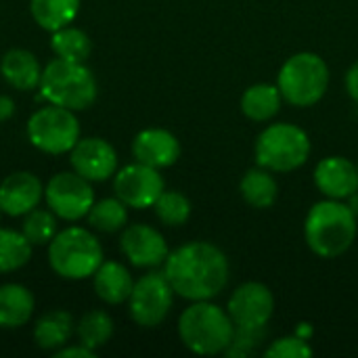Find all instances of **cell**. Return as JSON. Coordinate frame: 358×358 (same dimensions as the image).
I'll return each mask as SVG.
<instances>
[{"mask_svg":"<svg viewBox=\"0 0 358 358\" xmlns=\"http://www.w3.org/2000/svg\"><path fill=\"white\" fill-rule=\"evenodd\" d=\"M348 206H350V210H352V212L358 216V191L348 197Z\"/></svg>","mask_w":358,"mask_h":358,"instance_id":"36","label":"cell"},{"mask_svg":"<svg viewBox=\"0 0 358 358\" xmlns=\"http://www.w3.org/2000/svg\"><path fill=\"white\" fill-rule=\"evenodd\" d=\"M92 287L99 300H103L105 304L117 306V304L128 302L132 287H134V279L124 264L113 262V260L109 262L103 260V264L92 275Z\"/></svg>","mask_w":358,"mask_h":358,"instance_id":"19","label":"cell"},{"mask_svg":"<svg viewBox=\"0 0 358 358\" xmlns=\"http://www.w3.org/2000/svg\"><path fill=\"white\" fill-rule=\"evenodd\" d=\"M315 185L327 199H348L358 191V166L350 159L331 155L317 164Z\"/></svg>","mask_w":358,"mask_h":358,"instance_id":"17","label":"cell"},{"mask_svg":"<svg viewBox=\"0 0 358 358\" xmlns=\"http://www.w3.org/2000/svg\"><path fill=\"white\" fill-rule=\"evenodd\" d=\"M46 208L61 220L78 222L86 218L94 199V191L90 180L80 176L78 172H57L44 185Z\"/></svg>","mask_w":358,"mask_h":358,"instance_id":"9","label":"cell"},{"mask_svg":"<svg viewBox=\"0 0 358 358\" xmlns=\"http://www.w3.org/2000/svg\"><path fill=\"white\" fill-rule=\"evenodd\" d=\"M153 210L166 227H182L191 216V201L180 191H164Z\"/></svg>","mask_w":358,"mask_h":358,"instance_id":"30","label":"cell"},{"mask_svg":"<svg viewBox=\"0 0 358 358\" xmlns=\"http://www.w3.org/2000/svg\"><path fill=\"white\" fill-rule=\"evenodd\" d=\"M34 294L19 283L0 285V329H19L34 315Z\"/></svg>","mask_w":358,"mask_h":358,"instance_id":"20","label":"cell"},{"mask_svg":"<svg viewBox=\"0 0 358 358\" xmlns=\"http://www.w3.org/2000/svg\"><path fill=\"white\" fill-rule=\"evenodd\" d=\"M113 329H115L113 319L105 310H90L82 315V319L76 323L78 342L90 350H99L101 346H105L111 340Z\"/></svg>","mask_w":358,"mask_h":358,"instance_id":"27","label":"cell"},{"mask_svg":"<svg viewBox=\"0 0 358 358\" xmlns=\"http://www.w3.org/2000/svg\"><path fill=\"white\" fill-rule=\"evenodd\" d=\"M96 350L86 348L84 344H76V346H63L55 352V358H94Z\"/></svg>","mask_w":358,"mask_h":358,"instance_id":"33","label":"cell"},{"mask_svg":"<svg viewBox=\"0 0 358 358\" xmlns=\"http://www.w3.org/2000/svg\"><path fill=\"white\" fill-rule=\"evenodd\" d=\"M132 155L136 162L151 168H170L180 157L178 138L164 128H145L132 141Z\"/></svg>","mask_w":358,"mask_h":358,"instance_id":"16","label":"cell"},{"mask_svg":"<svg viewBox=\"0 0 358 358\" xmlns=\"http://www.w3.org/2000/svg\"><path fill=\"white\" fill-rule=\"evenodd\" d=\"M277 86L294 107H313L327 92L329 67L317 52H296L281 65Z\"/></svg>","mask_w":358,"mask_h":358,"instance_id":"6","label":"cell"},{"mask_svg":"<svg viewBox=\"0 0 358 358\" xmlns=\"http://www.w3.org/2000/svg\"><path fill=\"white\" fill-rule=\"evenodd\" d=\"M48 264L57 277L82 281L92 277L103 264V248L88 229L67 227L48 243Z\"/></svg>","mask_w":358,"mask_h":358,"instance_id":"5","label":"cell"},{"mask_svg":"<svg viewBox=\"0 0 358 358\" xmlns=\"http://www.w3.org/2000/svg\"><path fill=\"white\" fill-rule=\"evenodd\" d=\"M174 302V289L164 273L151 271L134 281L132 294L128 298V310L136 325L157 327L166 321Z\"/></svg>","mask_w":358,"mask_h":358,"instance_id":"10","label":"cell"},{"mask_svg":"<svg viewBox=\"0 0 358 358\" xmlns=\"http://www.w3.org/2000/svg\"><path fill=\"white\" fill-rule=\"evenodd\" d=\"M38 88L46 103L71 111H84L92 107L99 96V84L90 67H86L82 61H65L59 57L42 67Z\"/></svg>","mask_w":358,"mask_h":358,"instance_id":"3","label":"cell"},{"mask_svg":"<svg viewBox=\"0 0 358 358\" xmlns=\"http://www.w3.org/2000/svg\"><path fill=\"white\" fill-rule=\"evenodd\" d=\"M69 162L73 172L90 182H105L117 172L115 147L99 136L80 138L69 151Z\"/></svg>","mask_w":358,"mask_h":358,"instance_id":"13","label":"cell"},{"mask_svg":"<svg viewBox=\"0 0 358 358\" xmlns=\"http://www.w3.org/2000/svg\"><path fill=\"white\" fill-rule=\"evenodd\" d=\"M80 2L82 0H29V13L42 29L57 31L78 17Z\"/></svg>","mask_w":358,"mask_h":358,"instance_id":"24","label":"cell"},{"mask_svg":"<svg viewBox=\"0 0 358 358\" xmlns=\"http://www.w3.org/2000/svg\"><path fill=\"white\" fill-rule=\"evenodd\" d=\"M283 103V94L277 84H254L241 96V111L252 122H268L273 120Z\"/></svg>","mask_w":358,"mask_h":358,"instance_id":"22","label":"cell"},{"mask_svg":"<svg viewBox=\"0 0 358 358\" xmlns=\"http://www.w3.org/2000/svg\"><path fill=\"white\" fill-rule=\"evenodd\" d=\"M50 48H52L55 57H59V59H65V61H82L84 63L90 57L92 42H90L88 34L82 31L80 27L65 25V27L52 31Z\"/></svg>","mask_w":358,"mask_h":358,"instance_id":"26","label":"cell"},{"mask_svg":"<svg viewBox=\"0 0 358 358\" xmlns=\"http://www.w3.org/2000/svg\"><path fill=\"white\" fill-rule=\"evenodd\" d=\"M15 115V101L8 94H0V122H6Z\"/></svg>","mask_w":358,"mask_h":358,"instance_id":"35","label":"cell"},{"mask_svg":"<svg viewBox=\"0 0 358 358\" xmlns=\"http://www.w3.org/2000/svg\"><path fill=\"white\" fill-rule=\"evenodd\" d=\"M239 191H241V197L245 199V203H250L252 208H258V210L271 208L279 195V187H277L273 172L262 166L252 168L243 174V178L239 182Z\"/></svg>","mask_w":358,"mask_h":358,"instance_id":"23","label":"cell"},{"mask_svg":"<svg viewBox=\"0 0 358 358\" xmlns=\"http://www.w3.org/2000/svg\"><path fill=\"white\" fill-rule=\"evenodd\" d=\"M113 191L128 208L147 210L153 208L157 197L166 191V182L157 168L136 162L113 174Z\"/></svg>","mask_w":358,"mask_h":358,"instance_id":"11","label":"cell"},{"mask_svg":"<svg viewBox=\"0 0 358 358\" xmlns=\"http://www.w3.org/2000/svg\"><path fill=\"white\" fill-rule=\"evenodd\" d=\"M357 233V214L340 199L315 203L304 222V239L319 258L342 256L355 243Z\"/></svg>","mask_w":358,"mask_h":358,"instance_id":"2","label":"cell"},{"mask_svg":"<svg viewBox=\"0 0 358 358\" xmlns=\"http://www.w3.org/2000/svg\"><path fill=\"white\" fill-rule=\"evenodd\" d=\"M346 90H348L350 99L358 105V63H355L346 73Z\"/></svg>","mask_w":358,"mask_h":358,"instance_id":"34","label":"cell"},{"mask_svg":"<svg viewBox=\"0 0 358 358\" xmlns=\"http://www.w3.org/2000/svg\"><path fill=\"white\" fill-rule=\"evenodd\" d=\"M42 197L44 185L31 172H13L0 182V208L2 214L10 218L25 216L27 212H31L34 208H38Z\"/></svg>","mask_w":358,"mask_h":358,"instance_id":"15","label":"cell"},{"mask_svg":"<svg viewBox=\"0 0 358 358\" xmlns=\"http://www.w3.org/2000/svg\"><path fill=\"white\" fill-rule=\"evenodd\" d=\"M120 250L126 260L136 268L162 266L170 254L164 235L149 224L124 227V233L120 237Z\"/></svg>","mask_w":358,"mask_h":358,"instance_id":"14","label":"cell"},{"mask_svg":"<svg viewBox=\"0 0 358 358\" xmlns=\"http://www.w3.org/2000/svg\"><path fill=\"white\" fill-rule=\"evenodd\" d=\"M76 334V321L65 310H48L34 325V342L42 350L57 352Z\"/></svg>","mask_w":358,"mask_h":358,"instance_id":"21","label":"cell"},{"mask_svg":"<svg viewBox=\"0 0 358 358\" xmlns=\"http://www.w3.org/2000/svg\"><path fill=\"white\" fill-rule=\"evenodd\" d=\"M256 164L271 172H292L310 155L308 134L294 124L281 122L264 128L256 138Z\"/></svg>","mask_w":358,"mask_h":358,"instance_id":"7","label":"cell"},{"mask_svg":"<svg viewBox=\"0 0 358 358\" xmlns=\"http://www.w3.org/2000/svg\"><path fill=\"white\" fill-rule=\"evenodd\" d=\"M0 216H2V208H0Z\"/></svg>","mask_w":358,"mask_h":358,"instance_id":"37","label":"cell"},{"mask_svg":"<svg viewBox=\"0 0 358 358\" xmlns=\"http://www.w3.org/2000/svg\"><path fill=\"white\" fill-rule=\"evenodd\" d=\"M227 313L235 327L264 329L275 313L273 292L258 281L243 283L231 294Z\"/></svg>","mask_w":358,"mask_h":358,"instance_id":"12","label":"cell"},{"mask_svg":"<svg viewBox=\"0 0 358 358\" xmlns=\"http://www.w3.org/2000/svg\"><path fill=\"white\" fill-rule=\"evenodd\" d=\"M21 233L27 237L31 245H48L52 237L59 233L57 231V216L50 210L34 208L23 216V227Z\"/></svg>","mask_w":358,"mask_h":358,"instance_id":"29","label":"cell"},{"mask_svg":"<svg viewBox=\"0 0 358 358\" xmlns=\"http://www.w3.org/2000/svg\"><path fill=\"white\" fill-rule=\"evenodd\" d=\"M235 325L229 313L210 300L193 302L178 319V336L182 344L201 357H214L229 348Z\"/></svg>","mask_w":358,"mask_h":358,"instance_id":"4","label":"cell"},{"mask_svg":"<svg viewBox=\"0 0 358 358\" xmlns=\"http://www.w3.org/2000/svg\"><path fill=\"white\" fill-rule=\"evenodd\" d=\"M264 357L268 358H308L313 357V348L302 338H279L271 342V346L264 350Z\"/></svg>","mask_w":358,"mask_h":358,"instance_id":"32","label":"cell"},{"mask_svg":"<svg viewBox=\"0 0 358 358\" xmlns=\"http://www.w3.org/2000/svg\"><path fill=\"white\" fill-rule=\"evenodd\" d=\"M27 141L42 153L63 155L73 149L80 141V122L76 111L46 103V107L36 109L25 126Z\"/></svg>","mask_w":358,"mask_h":358,"instance_id":"8","label":"cell"},{"mask_svg":"<svg viewBox=\"0 0 358 358\" xmlns=\"http://www.w3.org/2000/svg\"><path fill=\"white\" fill-rule=\"evenodd\" d=\"M86 218L99 233H117L128 224V206L120 197H105L92 203Z\"/></svg>","mask_w":358,"mask_h":358,"instance_id":"25","label":"cell"},{"mask_svg":"<svg viewBox=\"0 0 358 358\" xmlns=\"http://www.w3.org/2000/svg\"><path fill=\"white\" fill-rule=\"evenodd\" d=\"M229 271L224 252L208 241L180 245L164 262V275L174 294L189 302L216 298L229 283Z\"/></svg>","mask_w":358,"mask_h":358,"instance_id":"1","label":"cell"},{"mask_svg":"<svg viewBox=\"0 0 358 358\" xmlns=\"http://www.w3.org/2000/svg\"><path fill=\"white\" fill-rule=\"evenodd\" d=\"M0 73L10 88L27 92V90H34L40 86L42 65L38 63V59L31 50L10 48L0 59Z\"/></svg>","mask_w":358,"mask_h":358,"instance_id":"18","label":"cell"},{"mask_svg":"<svg viewBox=\"0 0 358 358\" xmlns=\"http://www.w3.org/2000/svg\"><path fill=\"white\" fill-rule=\"evenodd\" d=\"M266 336V327L264 329H252V327H235L233 340L229 344V348L224 350L227 357H248L252 355L260 342Z\"/></svg>","mask_w":358,"mask_h":358,"instance_id":"31","label":"cell"},{"mask_svg":"<svg viewBox=\"0 0 358 358\" xmlns=\"http://www.w3.org/2000/svg\"><path fill=\"white\" fill-rule=\"evenodd\" d=\"M31 243L19 231L0 227V273H15L31 258Z\"/></svg>","mask_w":358,"mask_h":358,"instance_id":"28","label":"cell"}]
</instances>
